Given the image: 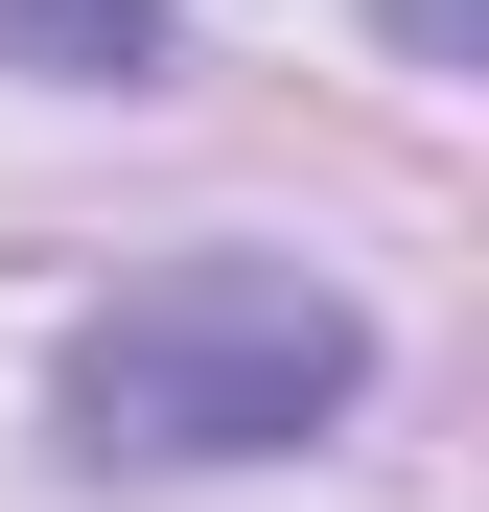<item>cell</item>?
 I'll list each match as a JSON object with an SVG mask.
<instances>
[{
    "label": "cell",
    "mask_w": 489,
    "mask_h": 512,
    "mask_svg": "<svg viewBox=\"0 0 489 512\" xmlns=\"http://www.w3.org/2000/svg\"><path fill=\"white\" fill-rule=\"evenodd\" d=\"M350 373H373V326L303 256H163L70 326V443L94 466H257V443H326Z\"/></svg>",
    "instance_id": "obj_1"
},
{
    "label": "cell",
    "mask_w": 489,
    "mask_h": 512,
    "mask_svg": "<svg viewBox=\"0 0 489 512\" xmlns=\"http://www.w3.org/2000/svg\"><path fill=\"white\" fill-rule=\"evenodd\" d=\"M24 70H163V0H0Z\"/></svg>",
    "instance_id": "obj_2"
}]
</instances>
